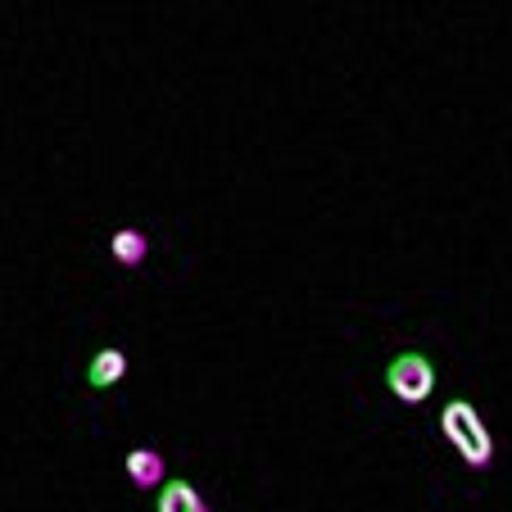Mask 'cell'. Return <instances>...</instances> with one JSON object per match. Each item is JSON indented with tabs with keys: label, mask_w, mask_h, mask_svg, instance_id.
I'll return each mask as SVG.
<instances>
[{
	"label": "cell",
	"mask_w": 512,
	"mask_h": 512,
	"mask_svg": "<svg viewBox=\"0 0 512 512\" xmlns=\"http://www.w3.org/2000/svg\"><path fill=\"white\" fill-rule=\"evenodd\" d=\"M109 254H114L123 268H141L145 254H150V241H145V232H136V227H118V232L109 236Z\"/></svg>",
	"instance_id": "6"
},
{
	"label": "cell",
	"mask_w": 512,
	"mask_h": 512,
	"mask_svg": "<svg viewBox=\"0 0 512 512\" xmlns=\"http://www.w3.org/2000/svg\"><path fill=\"white\" fill-rule=\"evenodd\" d=\"M127 377V354L123 349H100L96 358L87 363V381H91V390H109V386H118V381Z\"/></svg>",
	"instance_id": "3"
},
{
	"label": "cell",
	"mask_w": 512,
	"mask_h": 512,
	"mask_svg": "<svg viewBox=\"0 0 512 512\" xmlns=\"http://www.w3.org/2000/svg\"><path fill=\"white\" fill-rule=\"evenodd\" d=\"M159 512H209L191 481H164L159 485Z\"/></svg>",
	"instance_id": "5"
},
{
	"label": "cell",
	"mask_w": 512,
	"mask_h": 512,
	"mask_svg": "<svg viewBox=\"0 0 512 512\" xmlns=\"http://www.w3.org/2000/svg\"><path fill=\"white\" fill-rule=\"evenodd\" d=\"M386 386H390V395L404 399V404H422V399H431V390H435V368H431V358L417 354V349L399 354L395 363L386 368Z\"/></svg>",
	"instance_id": "2"
},
{
	"label": "cell",
	"mask_w": 512,
	"mask_h": 512,
	"mask_svg": "<svg viewBox=\"0 0 512 512\" xmlns=\"http://www.w3.org/2000/svg\"><path fill=\"white\" fill-rule=\"evenodd\" d=\"M440 431L454 445V454L463 458L467 467H490L494 463V440L485 431L481 413H476L467 399H449L445 413H440Z\"/></svg>",
	"instance_id": "1"
},
{
	"label": "cell",
	"mask_w": 512,
	"mask_h": 512,
	"mask_svg": "<svg viewBox=\"0 0 512 512\" xmlns=\"http://www.w3.org/2000/svg\"><path fill=\"white\" fill-rule=\"evenodd\" d=\"M127 476H132V485H141V490H159L164 485V454L159 449H132L127 454Z\"/></svg>",
	"instance_id": "4"
}]
</instances>
